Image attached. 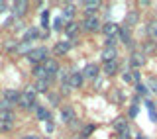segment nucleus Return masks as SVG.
I'll return each instance as SVG.
<instances>
[{"mask_svg": "<svg viewBox=\"0 0 157 139\" xmlns=\"http://www.w3.org/2000/svg\"><path fill=\"white\" fill-rule=\"evenodd\" d=\"M36 88L33 86H26V90L20 92V100H18V106L22 110H36L37 108V102H36Z\"/></svg>", "mask_w": 157, "mask_h": 139, "instance_id": "f257e3e1", "label": "nucleus"}, {"mask_svg": "<svg viewBox=\"0 0 157 139\" xmlns=\"http://www.w3.org/2000/svg\"><path fill=\"white\" fill-rule=\"evenodd\" d=\"M47 53H49L47 47H36L28 53V59L32 63H36V65H43V61L47 59Z\"/></svg>", "mask_w": 157, "mask_h": 139, "instance_id": "f03ea898", "label": "nucleus"}, {"mask_svg": "<svg viewBox=\"0 0 157 139\" xmlns=\"http://www.w3.org/2000/svg\"><path fill=\"white\" fill-rule=\"evenodd\" d=\"M81 28L85 29V32H98V29H102V22L96 16H90V18H85V20H82Z\"/></svg>", "mask_w": 157, "mask_h": 139, "instance_id": "7ed1b4c3", "label": "nucleus"}, {"mask_svg": "<svg viewBox=\"0 0 157 139\" xmlns=\"http://www.w3.org/2000/svg\"><path fill=\"white\" fill-rule=\"evenodd\" d=\"M147 63V57L144 55L141 51H132V55H130V65L134 71H137V69H141Z\"/></svg>", "mask_w": 157, "mask_h": 139, "instance_id": "20e7f679", "label": "nucleus"}, {"mask_svg": "<svg viewBox=\"0 0 157 139\" xmlns=\"http://www.w3.org/2000/svg\"><path fill=\"white\" fill-rule=\"evenodd\" d=\"M43 69L47 71L49 78L53 81V77H57V73H59V63H57V59H53V57H47L45 61H43Z\"/></svg>", "mask_w": 157, "mask_h": 139, "instance_id": "39448f33", "label": "nucleus"}, {"mask_svg": "<svg viewBox=\"0 0 157 139\" xmlns=\"http://www.w3.org/2000/svg\"><path fill=\"white\" fill-rule=\"evenodd\" d=\"M82 78L85 81H94V78H98V65H94V63H88V65L81 71Z\"/></svg>", "mask_w": 157, "mask_h": 139, "instance_id": "423d86ee", "label": "nucleus"}, {"mask_svg": "<svg viewBox=\"0 0 157 139\" xmlns=\"http://www.w3.org/2000/svg\"><path fill=\"white\" fill-rule=\"evenodd\" d=\"M71 47H73V41H57L55 47H53V53H55L57 57H63L71 51Z\"/></svg>", "mask_w": 157, "mask_h": 139, "instance_id": "0eeeda50", "label": "nucleus"}, {"mask_svg": "<svg viewBox=\"0 0 157 139\" xmlns=\"http://www.w3.org/2000/svg\"><path fill=\"white\" fill-rule=\"evenodd\" d=\"M116 57H118V49L116 47H104L102 53H100L102 63H112V61H116Z\"/></svg>", "mask_w": 157, "mask_h": 139, "instance_id": "6e6552de", "label": "nucleus"}, {"mask_svg": "<svg viewBox=\"0 0 157 139\" xmlns=\"http://www.w3.org/2000/svg\"><path fill=\"white\" fill-rule=\"evenodd\" d=\"M12 14H14V18H22L24 14L28 12V8H29V4L26 2V0H20V2H14L12 4Z\"/></svg>", "mask_w": 157, "mask_h": 139, "instance_id": "1a4fd4ad", "label": "nucleus"}, {"mask_svg": "<svg viewBox=\"0 0 157 139\" xmlns=\"http://www.w3.org/2000/svg\"><path fill=\"white\" fill-rule=\"evenodd\" d=\"M137 22H140V12H137V10H130L124 18V28L130 29V28H134Z\"/></svg>", "mask_w": 157, "mask_h": 139, "instance_id": "9d476101", "label": "nucleus"}, {"mask_svg": "<svg viewBox=\"0 0 157 139\" xmlns=\"http://www.w3.org/2000/svg\"><path fill=\"white\" fill-rule=\"evenodd\" d=\"M102 32H104L106 37H118V33H120V26L114 22H106L104 26H102Z\"/></svg>", "mask_w": 157, "mask_h": 139, "instance_id": "9b49d317", "label": "nucleus"}, {"mask_svg": "<svg viewBox=\"0 0 157 139\" xmlns=\"http://www.w3.org/2000/svg\"><path fill=\"white\" fill-rule=\"evenodd\" d=\"M73 120H75V110H73V106H63L61 108V122L69 126Z\"/></svg>", "mask_w": 157, "mask_h": 139, "instance_id": "f8f14e48", "label": "nucleus"}, {"mask_svg": "<svg viewBox=\"0 0 157 139\" xmlns=\"http://www.w3.org/2000/svg\"><path fill=\"white\" fill-rule=\"evenodd\" d=\"M98 8H100V2H98V0H86L85 2V18L94 16V12Z\"/></svg>", "mask_w": 157, "mask_h": 139, "instance_id": "ddd939ff", "label": "nucleus"}, {"mask_svg": "<svg viewBox=\"0 0 157 139\" xmlns=\"http://www.w3.org/2000/svg\"><path fill=\"white\" fill-rule=\"evenodd\" d=\"M82 82H85L82 74H81V73H77V71H73V73H71V77H69V86H71V88H81V86H82Z\"/></svg>", "mask_w": 157, "mask_h": 139, "instance_id": "4468645a", "label": "nucleus"}, {"mask_svg": "<svg viewBox=\"0 0 157 139\" xmlns=\"http://www.w3.org/2000/svg\"><path fill=\"white\" fill-rule=\"evenodd\" d=\"M118 71H120V65H118V61L104 63V69H102V73H104L106 77H114V74H118Z\"/></svg>", "mask_w": 157, "mask_h": 139, "instance_id": "2eb2a0df", "label": "nucleus"}, {"mask_svg": "<svg viewBox=\"0 0 157 139\" xmlns=\"http://www.w3.org/2000/svg\"><path fill=\"white\" fill-rule=\"evenodd\" d=\"M32 74L36 77V81H51V78H49V74H47V71L43 69V65H36Z\"/></svg>", "mask_w": 157, "mask_h": 139, "instance_id": "dca6fc26", "label": "nucleus"}, {"mask_svg": "<svg viewBox=\"0 0 157 139\" xmlns=\"http://www.w3.org/2000/svg\"><path fill=\"white\" fill-rule=\"evenodd\" d=\"M4 100H8L10 104H18V100H20V92L14 90V88H6V90H4Z\"/></svg>", "mask_w": 157, "mask_h": 139, "instance_id": "f3484780", "label": "nucleus"}, {"mask_svg": "<svg viewBox=\"0 0 157 139\" xmlns=\"http://www.w3.org/2000/svg\"><path fill=\"white\" fill-rule=\"evenodd\" d=\"M78 32H81V24H77V22H69V24H67L65 33H67L69 37H75Z\"/></svg>", "mask_w": 157, "mask_h": 139, "instance_id": "a211bd4d", "label": "nucleus"}, {"mask_svg": "<svg viewBox=\"0 0 157 139\" xmlns=\"http://www.w3.org/2000/svg\"><path fill=\"white\" fill-rule=\"evenodd\" d=\"M118 39H120V41H124L128 47H132V37H130V29H128V28H124V26L120 28V33H118Z\"/></svg>", "mask_w": 157, "mask_h": 139, "instance_id": "6ab92c4d", "label": "nucleus"}, {"mask_svg": "<svg viewBox=\"0 0 157 139\" xmlns=\"http://www.w3.org/2000/svg\"><path fill=\"white\" fill-rule=\"evenodd\" d=\"M114 130L118 133H124L128 130V120H126V118H116V120H114Z\"/></svg>", "mask_w": 157, "mask_h": 139, "instance_id": "aec40b11", "label": "nucleus"}, {"mask_svg": "<svg viewBox=\"0 0 157 139\" xmlns=\"http://www.w3.org/2000/svg\"><path fill=\"white\" fill-rule=\"evenodd\" d=\"M37 37H39V29L37 28H29L28 32L24 33V41H29V43H32L33 39H37Z\"/></svg>", "mask_w": 157, "mask_h": 139, "instance_id": "412c9836", "label": "nucleus"}, {"mask_svg": "<svg viewBox=\"0 0 157 139\" xmlns=\"http://www.w3.org/2000/svg\"><path fill=\"white\" fill-rule=\"evenodd\" d=\"M14 112L12 110H0V122H4V123H12L14 122Z\"/></svg>", "mask_w": 157, "mask_h": 139, "instance_id": "4be33fe9", "label": "nucleus"}, {"mask_svg": "<svg viewBox=\"0 0 157 139\" xmlns=\"http://www.w3.org/2000/svg\"><path fill=\"white\" fill-rule=\"evenodd\" d=\"M36 116H37V120H41V122H47V120H51V114H49V110H45V108H36Z\"/></svg>", "mask_w": 157, "mask_h": 139, "instance_id": "5701e85b", "label": "nucleus"}, {"mask_svg": "<svg viewBox=\"0 0 157 139\" xmlns=\"http://www.w3.org/2000/svg\"><path fill=\"white\" fill-rule=\"evenodd\" d=\"M29 51H32V43H29V41H20L18 43L16 53H20V55H24V53H26V55H28Z\"/></svg>", "mask_w": 157, "mask_h": 139, "instance_id": "b1692460", "label": "nucleus"}, {"mask_svg": "<svg viewBox=\"0 0 157 139\" xmlns=\"http://www.w3.org/2000/svg\"><path fill=\"white\" fill-rule=\"evenodd\" d=\"M147 36L151 37H157V20H151V22H147V28H145Z\"/></svg>", "mask_w": 157, "mask_h": 139, "instance_id": "393cba45", "label": "nucleus"}, {"mask_svg": "<svg viewBox=\"0 0 157 139\" xmlns=\"http://www.w3.org/2000/svg\"><path fill=\"white\" fill-rule=\"evenodd\" d=\"M63 18H65V20H73V18H75V4H67L65 10H63Z\"/></svg>", "mask_w": 157, "mask_h": 139, "instance_id": "a878e982", "label": "nucleus"}, {"mask_svg": "<svg viewBox=\"0 0 157 139\" xmlns=\"http://www.w3.org/2000/svg\"><path fill=\"white\" fill-rule=\"evenodd\" d=\"M155 49H157V43H155V41H145V43H144V49H141V53L147 57V53H153Z\"/></svg>", "mask_w": 157, "mask_h": 139, "instance_id": "bb28decb", "label": "nucleus"}, {"mask_svg": "<svg viewBox=\"0 0 157 139\" xmlns=\"http://www.w3.org/2000/svg\"><path fill=\"white\" fill-rule=\"evenodd\" d=\"M49 82L51 81H36V92H47V88H49Z\"/></svg>", "mask_w": 157, "mask_h": 139, "instance_id": "cd10ccee", "label": "nucleus"}, {"mask_svg": "<svg viewBox=\"0 0 157 139\" xmlns=\"http://www.w3.org/2000/svg\"><path fill=\"white\" fill-rule=\"evenodd\" d=\"M18 43H20V41H16V39H8V41L4 43V49H6V51H16Z\"/></svg>", "mask_w": 157, "mask_h": 139, "instance_id": "c85d7f7f", "label": "nucleus"}, {"mask_svg": "<svg viewBox=\"0 0 157 139\" xmlns=\"http://www.w3.org/2000/svg\"><path fill=\"white\" fill-rule=\"evenodd\" d=\"M51 28L55 29V32L63 29V20H61V18H55V20H53V26H51Z\"/></svg>", "mask_w": 157, "mask_h": 139, "instance_id": "c756f323", "label": "nucleus"}, {"mask_svg": "<svg viewBox=\"0 0 157 139\" xmlns=\"http://www.w3.org/2000/svg\"><path fill=\"white\" fill-rule=\"evenodd\" d=\"M94 130H96V127L92 126V123H88V126H85V127H82V133H81V135H85V137H86L88 133H92Z\"/></svg>", "mask_w": 157, "mask_h": 139, "instance_id": "7c9ffc66", "label": "nucleus"}, {"mask_svg": "<svg viewBox=\"0 0 157 139\" xmlns=\"http://www.w3.org/2000/svg\"><path fill=\"white\" fill-rule=\"evenodd\" d=\"M132 81H134L136 84H140V81H141V73H140V71H132Z\"/></svg>", "mask_w": 157, "mask_h": 139, "instance_id": "2f4dec72", "label": "nucleus"}, {"mask_svg": "<svg viewBox=\"0 0 157 139\" xmlns=\"http://www.w3.org/2000/svg\"><path fill=\"white\" fill-rule=\"evenodd\" d=\"M137 112H140V108H137V104H134V106H130V112H128V116H130V118H136Z\"/></svg>", "mask_w": 157, "mask_h": 139, "instance_id": "473e14b6", "label": "nucleus"}, {"mask_svg": "<svg viewBox=\"0 0 157 139\" xmlns=\"http://www.w3.org/2000/svg\"><path fill=\"white\" fill-rule=\"evenodd\" d=\"M14 104H10L8 100H0V110H10Z\"/></svg>", "mask_w": 157, "mask_h": 139, "instance_id": "72a5a7b5", "label": "nucleus"}, {"mask_svg": "<svg viewBox=\"0 0 157 139\" xmlns=\"http://www.w3.org/2000/svg\"><path fill=\"white\" fill-rule=\"evenodd\" d=\"M106 47H116V37H106Z\"/></svg>", "mask_w": 157, "mask_h": 139, "instance_id": "f704fd0d", "label": "nucleus"}, {"mask_svg": "<svg viewBox=\"0 0 157 139\" xmlns=\"http://www.w3.org/2000/svg\"><path fill=\"white\" fill-rule=\"evenodd\" d=\"M118 139H132V131L126 130L124 133H120V135H118Z\"/></svg>", "mask_w": 157, "mask_h": 139, "instance_id": "c9c22d12", "label": "nucleus"}, {"mask_svg": "<svg viewBox=\"0 0 157 139\" xmlns=\"http://www.w3.org/2000/svg\"><path fill=\"white\" fill-rule=\"evenodd\" d=\"M47 18H49V14H47V10H45V12L41 14V26L43 28H47Z\"/></svg>", "mask_w": 157, "mask_h": 139, "instance_id": "e433bc0d", "label": "nucleus"}, {"mask_svg": "<svg viewBox=\"0 0 157 139\" xmlns=\"http://www.w3.org/2000/svg\"><path fill=\"white\" fill-rule=\"evenodd\" d=\"M122 78H124V82H134V81H132V71L124 73V74H122Z\"/></svg>", "mask_w": 157, "mask_h": 139, "instance_id": "4c0bfd02", "label": "nucleus"}, {"mask_svg": "<svg viewBox=\"0 0 157 139\" xmlns=\"http://www.w3.org/2000/svg\"><path fill=\"white\" fill-rule=\"evenodd\" d=\"M136 90H137V92H140V94H145V92H147V88H145V86H144V84H141V82H140V84H136Z\"/></svg>", "mask_w": 157, "mask_h": 139, "instance_id": "58836bf2", "label": "nucleus"}, {"mask_svg": "<svg viewBox=\"0 0 157 139\" xmlns=\"http://www.w3.org/2000/svg\"><path fill=\"white\" fill-rule=\"evenodd\" d=\"M10 127H12V123H4V122H0V131H8Z\"/></svg>", "mask_w": 157, "mask_h": 139, "instance_id": "ea45409f", "label": "nucleus"}, {"mask_svg": "<svg viewBox=\"0 0 157 139\" xmlns=\"http://www.w3.org/2000/svg\"><path fill=\"white\" fill-rule=\"evenodd\" d=\"M149 88H151V92L157 94V81H155V78H153V81H149Z\"/></svg>", "mask_w": 157, "mask_h": 139, "instance_id": "a19ab883", "label": "nucleus"}, {"mask_svg": "<svg viewBox=\"0 0 157 139\" xmlns=\"http://www.w3.org/2000/svg\"><path fill=\"white\" fill-rule=\"evenodd\" d=\"M49 100L53 102V106H57L55 102H59V96H55V94H49Z\"/></svg>", "mask_w": 157, "mask_h": 139, "instance_id": "79ce46f5", "label": "nucleus"}, {"mask_svg": "<svg viewBox=\"0 0 157 139\" xmlns=\"http://www.w3.org/2000/svg\"><path fill=\"white\" fill-rule=\"evenodd\" d=\"M22 139H41L39 135H36V133H29V135H24Z\"/></svg>", "mask_w": 157, "mask_h": 139, "instance_id": "37998d69", "label": "nucleus"}, {"mask_svg": "<svg viewBox=\"0 0 157 139\" xmlns=\"http://www.w3.org/2000/svg\"><path fill=\"white\" fill-rule=\"evenodd\" d=\"M140 6H141V8H145V6H149V2H147V0H141V2H140Z\"/></svg>", "mask_w": 157, "mask_h": 139, "instance_id": "c03bdc74", "label": "nucleus"}, {"mask_svg": "<svg viewBox=\"0 0 157 139\" xmlns=\"http://www.w3.org/2000/svg\"><path fill=\"white\" fill-rule=\"evenodd\" d=\"M47 131H49V133L53 131V123H51V122H47Z\"/></svg>", "mask_w": 157, "mask_h": 139, "instance_id": "a18cd8bd", "label": "nucleus"}, {"mask_svg": "<svg viewBox=\"0 0 157 139\" xmlns=\"http://www.w3.org/2000/svg\"><path fill=\"white\" fill-rule=\"evenodd\" d=\"M4 8H6V2H0V12H4Z\"/></svg>", "mask_w": 157, "mask_h": 139, "instance_id": "49530a36", "label": "nucleus"}, {"mask_svg": "<svg viewBox=\"0 0 157 139\" xmlns=\"http://www.w3.org/2000/svg\"><path fill=\"white\" fill-rule=\"evenodd\" d=\"M75 139H88V137H85V135H77Z\"/></svg>", "mask_w": 157, "mask_h": 139, "instance_id": "de8ad7c7", "label": "nucleus"}, {"mask_svg": "<svg viewBox=\"0 0 157 139\" xmlns=\"http://www.w3.org/2000/svg\"><path fill=\"white\" fill-rule=\"evenodd\" d=\"M136 139H144V137H140V135H136Z\"/></svg>", "mask_w": 157, "mask_h": 139, "instance_id": "09e8293b", "label": "nucleus"}]
</instances>
